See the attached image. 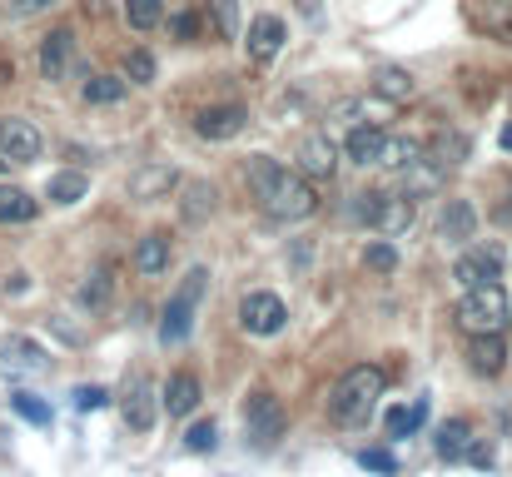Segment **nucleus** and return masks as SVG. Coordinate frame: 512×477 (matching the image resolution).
<instances>
[{"label": "nucleus", "instance_id": "nucleus-1", "mask_svg": "<svg viewBox=\"0 0 512 477\" xmlns=\"http://www.w3.org/2000/svg\"><path fill=\"white\" fill-rule=\"evenodd\" d=\"M244 174H249V189H254V199L264 204V214L279 219V224H299V219H309V214L319 209L314 184H309L304 174H294V169H279L274 159L254 155L244 164Z\"/></svg>", "mask_w": 512, "mask_h": 477}, {"label": "nucleus", "instance_id": "nucleus-2", "mask_svg": "<svg viewBox=\"0 0 512 477\" xmlns=\"http://www.w3.org/2000/svg\"><path fill=\"white\" fill-rule=\"evenodd\" d=\"M378 398H383V368L358 363V368H348L339 383H334L329 413H334V423H339V428H363Z\"/></svg>", "mask_w": 512, "mask_h": 477}, {"label": "nucleus", "instance_id": "nucleus-3", "mask_svg": "<svg viewBox=\"0 0 512 477\" xmlns=\"http://www.w3.org/2000/svg\"><path fill=\"white\" fill-rule=\"evenodd\" d=\"M458 328L473 338V333H503L512 318V304H508V289H503V279L498 284H478V289H463V299H458Z\"/></svg>", "mask_w": 512, "mask_h": 477}, {"label": "nucleus", "instance_id": "nucleus-4", "mask_svg": "<svg viewBox=\"0 0 512 477\" xmlns=\"http://www.w3.org/2000/svg\"><path fill=\"white\" fill-rule=\"evenodd\" d=\"M284 323H289V309H284L279 294H269V289L244 294V304H239V328H244L249 338H274V333H284Z\"/></svg>", "mask_w": 512, "mask_h": 477}, {"label": "nucleus", "instance_id": "nucleus-5", "mask_svg": "<svg viewBox=\"0 0 512 477\" xmlns=\"http://www.w3.org/2000/svg\"><path fill=\"white\" fill-rule=\"evenodd\" d=\"M204 279H209V274L194 269L189 284L165 304V318H160V338H165V343H184V338H189V328H194V304H199V294H204Z\"/></svg>", "mask_w": 512, "mask_h": 477}, {"label": "nucleus", "instance_id": "nucleus-6", "mask_svg": "<svg viewBox=\"0 0 512 477\" xmlns=\"http://www.w3.org/2000/svg\"><path fill=\"white\" fill-rule=\"evenodd\" d=\"M448 164L443 159H433V155H418L408 159V164H398V194H408V199H418V194H438L443 184H448Z\"/></svg>", "mask_w": 512, "mask_h": 477}, {"label": "nucleus", "instance_id": "nucleus-7", "mask_svg": "<svg viewBox=\"0 0 512 477\" xmlns=\"http://www.w3.org/2000/svg\"><path fill=\"white\" fill-rule=\"evenodd\" d=\"M503 249L498 244H478V249H468V254H458V264H453V279L463 284V289H478V284H498L503 279Z\"/></svg>", "mask_w": 512, "mask_h": 477}, {"label": "nucleus", "instance_id": "nucleus-8", "mask_svg": "<svg viewBox=\"0 0 512 477\" xmlns=\"http://www.w3.org/2000/svg\"><path fill=\"white\" fill-rule=\"evenodd\" d=\"M244 120H249V110L234 100V105H204L189 125H194V135L199 140H214V145H224V140H234L239 130H244Z\"/></svg>", "mask_w": 512, "mask_h": 477}, {"label": "nucleus", "instance_id": "nucleus-9", "mask_svg": "<svg viewBox=\"0 0 512 477\" xmlns=\"http://www.w3.org/2000/svg\"><path fill=\"white\" fill-rule=\"evenodd\" d=\"M0 368L10 373V378H40V373H50V353L35 343V338H25V333H15V338H5L0 343Z\"/></svg>", "mask_w": 512, "mask_h": 477}, {"label": "nucleus", "instance_id": "nucleus-10", "mask_svg": "<svg viewBox=\"0 0 512 477\" xmlns=\"http://www.w3.org/2000/svg\"><path fill=\"white\" fill-rule=\"evenodd\" d=\"M284 428H289L284 403H279L274 393H254V398H249V438L264 448V443H279Z\"/></svg>", "mask_w": 512, "mask_h": 477}, {"label": "nucleus", "instance_id": "nucleus-11", "mask_svg": "<svg viewBox=\"0 0 512 477\" xmlns=\"http://www.w3.org/2000/svg\"><path fill=\"white\" fill-rule=\"evenodd\" d=\"M40 150H45V135L30 120H15V115L0 120V155L10 164H30V159H40Z\"/></svg>", "mask_w": 512, "mask_h": 477}, {"label": "nucleus", "instance_id": "nucleus-12", "mask_svg": "<svg viewBox=\"0 0 512 477\" xmlns=\"http://www.w3.org/2000/svg\"><path fill=\"white\" fill-rule=\"evenodd\" d=\"M284 40H289V25L279 20V15H254L249 20V60L254 65H269V60H279V50H284Z\"/></svg>", "mask_w": 512, "mask_h": 477}, {"label": "nucleus", "instance_id": "nucleus-13", "mask_svg": "<svg viewBox=\"0 0 512 477\" xmlns=\"http://www.w3.org/2000/svg\"><path fill=\"white\" fill-rule=\"evenodd\" d=\"M179 189V169L174 164H140L130 174V199L135 204H155V199H170Z\"/></svg>", "mask_w": 512, "mask_h": 477}, {"label": "nucleus", "instance_id": "nucleus-14", "mask_svg": "<svg viewBox=\"0 0 512 477\" xmlns=\"http://www.w3.org/2000/svg\"><path fill=\"white\" fill-rule=\"evenodd\" d=\"M468 25L483 30L488 40H503L512 45V0H468Z\"/></svg>", "mask_w": 512, "mask_h": 477}, {"label": "nucleus", "instance_id": "nucleus-15", "mask_svg": "<svg viewBox=\"0 0 512 477\" xmlns=\"http://www.w3.org/2000/svg\"><path fill=\"white\" fill-rule=\"evenodd\" d=\"M408 224H413V199H408V194H373L368 229H378L383 239H398Z\"/></svg>", "mask_w": 512, "mask_h": 477}, {"label": "nucleus", "instance_id": "nucleus-16", "mask_svg": "<svg viewBox=\"0 0 512 477\" xmlns=\"http://www.w3.org/2000/svg\"><path fill=\"white\" fill-rule=\"evenodd\" d=\"M120 418H125L130 433H150V428H155L160 408H155V393H150L145 378H130V388H125V398H120Z\"/></svg>", "mask_w": 512, "mask_h": 477}, {"label": "nucleus", "instance_id": "nucleus-17", "mask_svg": "<svg viewBox=\"0 0 512 477\" xmlns=\"http://www.w3.org/2000/svg\"><path fill=\"white\" fill-rule=\"evenodd\" d=\"M70 65H75V35L70 30H50L45 45H40V75L45 80H70Z\"/></svg>", "mask_w": 512, "mask_h": 477}, {"label": "nucleus", "instance_id": "nucleus-18", "mask_svg": "<svg viewBox=\"0 0 512 477\" xmlns=\"http://www.w3.org/2000/svg\"><path fill=\"white\" fill-rule=\"evenodd\" d=\"M438 234H443L448 244H468V239L478 234V209H473L468 199H448L443 214H438Z\"/></svg>", "mask_w": 512, "mask_h": 477}, {"label": "nucleus", "instance_id": "nucleus-19", "mask_svg": "<svg viewBox=\"0 0 512 477\" xmlns=\"http://www.w3.org/2000/svg\"><path fill=\"white\" fill-rule=\"evenodd\" d=\"M468 358H473V373L498 378V373L508 368V343H503L498 333H473V338H468Z\"/></svg>", "mask_w": 512, "mask_h": 477}, {"label": "nucleus", "instance_id": "nucleus-20", "mask_svg": "<svg viewBox=\"0 0 512 477\" xmlns=\"http://www.w3.org/2000/svg\"><path fill=\"white\" fill-rule=\"evenodd\" d=\"M373 95L388 100V105H408L418 95V80L403 70V65H378L373 70Z\"/></svg>", "mask_w": 512, "mask_h": 477}, {"label": "nucleus", "instance_id": "nucleus-21", "mask_svg": "<svg viewBox=\"0 0 512 477\" xmlns=\"http://www.w3.org/2000/svg\"><path fill=\"white\" fill-rule=\"evenodd\" d=\"M378 150H383V130H378V125H358V130H348V140H343V159L358 164V169H373V164H378Z\"/></svg>", "mask_w": 512, "mask_h": 477}, {"label": "nucleus", "instance_id": "nucleus-22", "mask_svg": "<svg viewBox=\"0 0 512 477\" xmlns=\"http://www.w3.org/2000/svg\"><path fill=\"white\" fill-rule=\"evenodd\" d=\"M334 169H339L334 145H329L324 135H309V140H304V150H299V174H304V179H329Z\"/></svg>", "mask_w": 512, "mask_h": 477}, {"label": "nucleus", "instance_id": "nucleus-23", "mask_svg": "<svg viewBox=\"0 0 512 477\" xmlns=\"http://www.w3.org/2000/svg\"><path fill=\"white\" fill-rule=\"evenodd\" d=\"M135 269H140L145 279H160V274L170 269V234H145V239L135 244Z\"/></svg>", "mask_w": 512, "mask_h": 477}, {"label": "nucleus", "instance_id": "nucleus-24", "mask_svg": "<svg viewBox=\"0 0 512 477\" xmlns=\"http://www.w3.org/2000/svg\"><path fill=\"white\" fill-rule=\"evenodd\" d=\"M199 408V378L194 373H174L165 383V413L170 418H189Z\"/></svg>", "mask_w": 512, "mask_h": 477}, {"label": "nucleus", "instance_id": "nucleus-25", "mask_svg": "<svg viewBox=\"0 0 512 477\" xmlns=\"http://www.w3.org/2000/svg\"><path fill=\"white\" fill-rule=\"evenodd\" d=\"M85 189H90V179H85L80 169H60V174L45 184L50 204H80V199H85Z\"/></svg>", "mask_w": 512, "mask_h": 477}, {"label": "nucleus", "instance_id": "nucleus-26", "mask_svg": "<svg viewBox=\"0 0 512 477\" xmlns=\"http://www.w3.org/2000/svg\"><path fill=\"white\" fill-rule=\"evenodd\" d=\"M35 199L25 194V189H15V184H0V224H25V219H35Z\"/></svg>", "mask_w": 512, "mask_h": 477}, {"label": "nucleus", "instance_id": "nucleus-27", "mask_svg": "<svg viewBox=\"0 0 512 477\" xmlns=\"http://www.w3.org/2000/svg\"><path fill=\"white\" fill-rule=\"evenodd\" d=\"M179 214H184V224H204L209 214H214V184H189V194H184V204H179Z\"/></svg>", "mask_w": 512, "mask_h": 477}, {"label": "nucleus", "instance_id": "nucleus-28", "mask_svg": "<svg viewBox=\"0 0 512 477\" xmlns=\"http://www.w3.org/2000/svg\"><path fill=\"white\" fill-rule=\"evenodd\" d=\"M423 418H428V398H418L413 408H388L383 428H388V438H408V433H418Z\"/></svg>", "mask_w": 512, "mask_h": 477}, {"label": "nucleus", "instance_id": "nucleus-29", "mask_svg": "<svg viewBox=\"0 0 512 477\" xmlns=\"http://www.w3.org/2000/svg\"><path fill=\"white\" fill-rule=\"evenodd\" d=\"M468 448H473L468 423H463V418H448V423L438 428V453H443V458H468Z\"/></svg>", "mask_w": 512, "mask_h": 477}, {"label": "nucleus", "instance_id": "nucleus-30", "mask_svg": "<svg viewBox=\"0 0 512 477\" xmlns=\"http://www.w3.org/2000/svg\"><path fill=\"white\" fill-rule=\"evenodd\" d=\"M125 20L140 35H150L155 25H165V0H125Z\"/></svg>", "mask_w": 512, "mask_h": 477}, {"label": "nucleus", "instance_id": "nucleus-31", "mask_svg": "<svg viewBox=\"0 0 512 477\" xmlns=\"http://www.w3.org/2000/svg\"><path fill=\"white\" fill-rule=\"evenodd\" d=\"M85 100L90 105H120L125 100V80L120 75H95V80H85Z\"/></svg>", "mask_w": 512, "mask_h": 477}, {"label": "nucleus", "instance_id": "nucleus-32", "mask_svg": "<svg viewBox=\"0 0 512 477\" xmlns=\"http://www.w3.org/2000/svg\"><path fill=\"white\" fill-rule=\"evenodd\" d=\"M428 155H433V159H443L448 169H458V164L468 159V140H463V135H453V130H443V135H433Z\"/></svg>", "mask_w": 512, "mask_h": 477}, {"label": "nucleus", "instance_id": "nucleus-33", "mask_svg": "<svg viewBox=\"0 0 512 477\" xmlns=\"http://www.w3.org/2000/svg\"><path fill=\"white\" fill-rule=\"evenodd\" d=\"M110 294H115L110 269H95V274L80 284V304H85V309H105V304H110Z\"/></svg>", "mask_w": 512, "mask_h": 477}, {"label": "nucleus", "instance_id": "nucleus-34", "mask_svg": "<svg viewBox=\"0 0 512 477\" xmlns=\"http://www.w3.org/2000/svg\"><path fill=\"white\" fill-rule=\"evenodd\" d=\"M363 269H373V274H393V269H398V249H393L388 239H373V244L363 249Z\"/></svg>", "mask_w": 512, "mask_h": 477}, {"label": "nucleus", "instance_id": "nucleus-35", "mask_svg": "<svg viewBox=\"0 0 512 477\" xmlns=\"http://www.w3.org/2000/svg\"><path fill=\"white\" fill-rule=\"evenodd\" d=\"M10 408H15L25 423H35V428H50V403H40L35 393H10Z\"/></svg>", "mask_w": 512, "mask_h": 477}, {"label": "nucleus", "instance_id": "nucleus-36", "mask_svg": "<svg viewBox=\"0 0 512 477\" xmlns=\"http://www.w3.org/2000/svg\"><path fill=\"white\" fill-rule=\"evenodd\" d=\"M184 448H189V453H214V448H219V428H214L209 418H199L194 428H184Z\"/></svg>", "mask_w": 512, "mask_h": 477}, {"label": "nucleus", "instance_id": "nucleus-37", "mask_svg": "<svg viewBox=\"0 0 512 477\" xmlns=\"http://www.w3.org/2000/svg\"><path fill=\"white\" fill-rule=\"evenodd\" d=\"M413 155H418V145H413V140L383 135V150H378V164H383V169H398V164H408Z\"/></svg>", "mask_w": 512, "mask_h": 477}, {"label": "nucleus", "instance_id": "nucleus-38", "mask_svg": "<svg viewBox=\"0 0 512 477\" xmlns=\"http://www.w3.org/2000/svg\"><path fill=\"white\" fill-rule=\"evenodd\" d=\"M125 75H130L135 85H150V80H155V55H150V50H130Z\"/></svg>", "mask_w": 512, "mask_h": 477}, {"label": "nucleus", "instance_id": "nucleus-39", "mask_svg": "<svg viewBox=\"0 0 512 477\" xmlns=\"http://www.w3.org/2000/svg\"><path fill=\"white\" fill-rule=\"evenodd\" d=\"M358 463H363L368 473H383V477L398 473V458H393L388 448H363V453H358Z\"/></svg>", "mask_w": 512, "mask_h": 477}, {"label": "nucleus", "instance_id": "nucleus-40", "mask_svg": "<svg viewBox=\"0 0 512 477\" xmlns=\"http://www.w3.org/2000/svg\"><path fill=\"white\" fill-rule=\"evenodd\" d=\"M209 5H214L219 35H224V40H234V30H239V0H209Z\"/></svg>", "mask_w": 512, "mask_h": 477}, {"label": "nucleus", "instance_id": "nucleus-41", "mask_svg": "<svg viewBox=\"0 0 512 477\" xmlns=\"http://www.w3.org/2000/svg\"><path fill=\"white\" fill-rule=\"evenodd\" d=\"M199 25H204V20H199V10H179V15L170 20V35L174 40H194V35H199Z\"/></svg>", "mask_w": 512, "mask_h": 477}, {"label": "nucleus", "instance_id": "nucleus-42", "mask_svg": "<svg viewBox=\"0 0 512 477\" xmlns=\"http://www.w3.org/2000/svg\"><path fill=\"white\" fill-rule=\"evenodd\" d=\"M50 5H60V0H5L10 20H30V15H45Z\"/></svg>", "mask_w": 512, "mask_h": 477}, {"label": "nucleus", "instance_id": "nucleus-43", "mask_svg": "<svg viewBox=\"0 0 512 477\" xmlns=\"http://www.w3.org/2000/svg\"><path fill=\"white\" fill-rule=\"evenodd\" d=\"M110 403V393L105 388H95V383H85V388H75V408H85V413H95V408H105Z\"/></svg>", "mask_w": 512, "mask_h": 477}, {"label": "nucleus", "instance_id": "nucleus-44", "mask_svg": "<svg viewBox=\"0 0 512 477\" xmlns=\"http://www.w3.org/2000/svg\"><path fill=\"white\" fill-rule=\"evenodd\" d=\"M299 10H304V15H319V0H299Z\"/></svg>", "mask_w": 512, "mask_h": 477}, {"label": "nucleus", "instance_id": "nucleus-45", "mask_svg": "<svg viewBox=\"0 0 512 477\" xmlns=\"http://www.w3.org/2000/svg\"><path fill=\"white\" fill-rule=\"evenodd\" d=\"M498 145H503V150H512V125L503 130V135H498Z\"/></svg>", "mask_w": 512, "mask_h": 477}, {"label": "nucleus", "instance_id": "nucleus-46", "mask_svg": "<svg viewBox=\"0 0 512 477\" xmlns=\"http://www.w3.org/2000/svg\"><path fill=\"white\" fill-rule=\"evenodd\" d=\"M5 164H10V159H5V155H0V174H5Z\"/></svg>", "mask_w": 512, "mask_h": 477}]
</instances>
